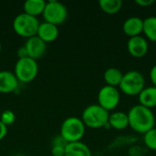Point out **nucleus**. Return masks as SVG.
<instances>
[{"instance_id": "f257e3e1", "label": "nucleus", "mask_w": 156, "mask_h": 156, "mask_svg": "<svg viewBox=\"0 0 156 156\" xmlns=\"http://www.w3.org/2000/svg\"><path fill=\"white\" fill-rule=\"evenodd\" d=\"M127 115L129 126L138 133L144 134L154 128L155 116L151 109L137 104L130 109Z\"/></svg>"}, {"instance_id": "f03ea898", "label": "nucleus", "mask_w": 156, "mask_h": 156, "mask_svg": "<svg viewBox=\"0 0 156 156\" xmlns=\"http://www.w3.org/2000/svg\"><path fill=\"white\" fill-rule=\"evenodd\" d=\"M110 113L99 104H91L84 109L81 121L86 127L90 129H100L108 123Z\"/></svg>"}, {"instance_id": "7ed1b4c3", "label": "nucleus", "mask_w": 156, "mask_h": 156, "mask_svg": "<svg viewBox=\"0 0 156 156\" xmlns=\"http://www.w3.org/2000/svg\"><path fill=\"white\" fill-rule=\"evenodd\" d=\"M119 88L125 95L138 96L145 88V80L143 73L138 70H130L124 73Z\"/></svg>"}, {"instance_id": "20e7f679", "label": "nucleus", "mask_w": 156, "mask_h": 156, "mask_svg": "<svg viewBox=\"0 0 156 156\" xmlns=\"http://www.w3.org/2000/svg\"><path fill=\"white\" fill-rule=\"evenodd\" d=\"M85 131L86 126L81 119L72 116L67 118L62 122L60 127V135L68 144L80 142L85 134Z\"/></svg>"}, {"instance_id": "39448f33", "label": "nucleus", "mask_w": 156, "mask_h": 156, "mask_svg": "<svg viewBox=\"0 0 156 156\" xmlns=\"http://www.w3.org/2000/svg\"><path fill=\"white\" fill-rule=\"evenodd\" d=\"M39 24L40 23L37 17H34L25 13H21L14 18L13 29L16 35L29 38L37 36Z\"/></svg>"}, {"instance_id": "423d86ee", "label": "nucleus", "mask_w": 156, "mask_h": 156, "mask_svg": "<svg viewBox=\"0 0 156 156\" xmlns=\"http://www.w3.org/2000/svg\"><path fill=\"white\" fill-rule=\"evenodd\" d=\"M38 73V65L37 60L27 57L18 58L15 65L14 74L18 82L29 83L33 81Z\"/></svg>"}, {"instance_id": "0eeeda50", "label": "nucleus", "mask_w": 156, "mask_h": 156, "mask_svg": "<svg viewBox=\"0 0 156 156\" xmlns=\"http://www.w3.org/2000/svg\"><path fill=\"white\" fill-rule=\"evenodd\" d=\"M42 16L45 22L58 27L66 21L68 17V9L62 3L50 0L47 2Z\"/></svg>"}, {"instance_id": "6e6552de", "label": "nucleus", "mask_w": 156, "mask_h": 156, "mask_svg": "<svg viewBox=\"0 0 156 156\" xmlns=\"http://www.w3.org/2000/svg\"><path fill=\"white\" fill-rule=\"evenodd\" d=\"M121 101V94L117 88L105 85L98 92V104L107 112L115 110Z\"/></svg>"}, {"instance_id": "1a4fd4ad", "label": "nucleus", "mask_w": 156, "mask_h": 156, "mask_svg": "<svg viewBox=\"0 0 156 156\" xmlns=\"http://www.w3.org/2000/svg\"><path fill=\"white\" fill-rule=\"evenodd\" d=\"M127 49L132 57L135 58H141L147 54L149 50V44L144 37L137 36L128 39Z\"/></svg>"}, {"instance_id": "9d476101", "label": "nucleus", "mask_w": 156, "mask_h": 156, "mask_svg": "<svg viewBox=\"0 0 156 156\" xmlns=\"http://www.w3.org/2000/svg\"><path fill=\"white\" fill-rule=\"evenodd\" d=\"M24 46L27 49V56L35 60L41 58L47 49L46 43L37 36L27 38Z\"/></svg>"}, {"instance_id": "9b49d317", "label": "nucleus", "mask_w": 156, "mask_h": 156, "mask_svg": "<svg viewBox=\"0 0 156 156\" xmlns=\"http://www.w3.org/2000/svg\"><path fill=\"white\" fill-rule=\"evenodd\" d=\"M18 80L14 72L2 70L0 71V93L16 92L18 89Z\"/></svg>"}, {"instance_id": "f8f14e48", "label": "nucleus", "mask_w": 156, "mask_h": 156, "mask_svg": "<svg viewBox=\"0 0 156 156\" xmlns=\"http://www.w3.org/2000/svg\"><path fill=\"white\" fill-rule=\"evenodd\" d=\"M144 20L138 16H131L127 18L122 25V30L129 37L141 36L143 33Z\"/></svg>"}, {"instance_id": "ddd939ff", "label": "nucleus", "mask_w": 156, "mask_h": 156, "mask_svg": "<svg viewBox=\"0 0 156 156\" xmlns=\"http://www.w3.org/2000/svg\"><path fill=\"white\" fill-rule=\"evenodd\" d=\"M59 31L57 26L43 22L39 24L37 37H38L41 40H43L45 43H50L55 41L58 37Z\"/></svg>"}, {"instance_id": "4468645a", "label": "nucleus", "mask_w": 156, "mask_h": 156, "mask_svg": "<svg viewBox=\"0 0 156 156\" xmlns=\"http://www.w3.org/2000/svg\"><path fill=\"white\" fill-rule=\"evenodd\" d=\"M139 104L148 109L156 107V87H145L138 95Z\"/></svg>"}, {"instance_id": "2eb2a0df", "label": "nucleus", "mask_w": 156, "mask_h": 156, "mask_svg": "<svg viewBox=\"0 0 156 156\" xmlns=\"http://www.w3.org/2000/svg\"><path fill=\"white\" fill-rule=\"evenodd\" d=\"M108 124L111 128L122 131L126 129L129 126V120L127 113L123 112H114L113 113L110 114Z\"/></svg>"}, {"instance_id": "dca6fc26", "label": "nucleus", "mask_w": 156, "mask_h": 156, "mask_svg": "<svg viewBox=\"0 0 156 156\" xmlns=\"http://www.w3.org/2000/svg\"><path fill=\"white\" fill-rule=\"evenodd\" d=\"M65 156H91V151L89 146L81 141L69 143L66 146Z\"/></svg>"}, {"instance_id": "f3484780", "label": "nucleus", "mask_w": 156, "mask_h": 156, "mask_svg": "<svg viewBox=\"0 0 156 156\" xmlns=\"http://www.w3.org/2000/svg\"><path fill=\"white\" fill-rule=\"evenodd\" d=\"M47 2L44 0H27L24 3V13L34 17L42 15Z\"/></svg>"}, {"instance_id": "a211bd4d", "label": "nucleus", "mask_w": 156, "mask_h": 156, "mask_svg": "<svg viewBox=\"0 0 156 156\" xmlns=\"http://www.w3.org/2000/svg\"><path fill=\"white\" fill-rule=\"evenodd\" d=\"M123 77V73L117 68H109L104 71L103 80L108 86L119 87Z\"/></svg>"}, {"instance_id": "6ab92c4d", "label": "nucleus", "mask_w": 156, "mask_h": 156, "mask_svg": "<svg viewBox=\"0 0 156 156\" xmlns=\"http://www.w3.org/2000/svg\"><path fill=\"white\" fill-rule=\"evenodd\" d=\"M143 33L146 39L156 42V16H148L144 19Z\"/></svg>"}, {"instance_id": "aec40b11", "label": "nucleus", "mask_w": 156, "mask_h": 156, "mask_svg": "<svg viewBox=\"0 0 156 156\" xmlns=\"http://www.w3.org/2000/svg\"><path fill=\"white\" fill-rule=\"evenodd\" d=\"M99 5L101 9L108 15H115L119 13L122 7V0H100Z\"/></svg>"}, {"instance_id": "412c9836", "label": "nucleus", "mask_w": 156, "mask_h": 156, "mask_svg": "<svg viewBox=\"0 0 156 156\" xmlns=\"http://www.w3.org/2000/svg\"><path fill=\"white\" fill-rule=\"evenodd\" d=\"M144 142L148 149L156 151V128H153L144 134Z\"/></svg>"}, {"instance_id": "4be33fe9", "label": "nucleus", "mask_w": 156, "mask_h": 156, "mask_svg": "<svg viewBox=\"0 0 156 156\" xmlns=\"http://www.w3.org/2000/svg\"><path fill=\"white\" fill-rule=\"evenodd\" d=\"M16 121V114L10 111V110H5L1 113L0 116V122L6 127L12 125Z\"/></svg>"}, {"instance_id": "5701e85b", "label": "nucleus", "mask_w": 156, "mask_h": 156, "mask_svg": "<svg viewBox=\"0 0 156 156\" xmlns=\"http://www.w3.org/2000/svg\"><path fill=\"white\" fill-rule=\"evenodd\" d=\"M68 144V143L65 141V139L59 134L57 135L53 138V140L51 141V146H62V147H66Z\"/></svg>"}, {"instance_id": "b1692460", "label": "nucleus", "mask_w": 156, "mask_h": 156, "mask_svg": "<svg viewBox=\"0 0 156 156\" xmlns=\"http://www.w3.org/2000/svg\"><path fill=\"white\" fill-rule=\"evenodd\" d=\"M66 147L62 146H51V154L52 156H65Z\"/></svg>"}, {"instance_id": "393cba45", "label": "nucleus", "mask_w": 156, "mask_h": 156, "mask_svg": "<svg viewBox=\"0 0 156 156\" xmlns=\"http://www.w3.org/2000/svg\"><path fill=\"white\" fill-rule=\"evenodd\" d=\"M135 4L141 7H148L154 4V0H136Z\"/></svg>"}, {"instance_id": "a878e982", "label": "nucleus", "mask_w": 156, "mask_h": 156, "mask_svg": "<svg viewBox=\"0 0 156 156\" xmlns=\"http://www.w3.org/2000/svg\"><path fill=\"white\" fill-rule=\"evenodd\" d=\"M150 80H151L153 85L156 87V65L153 66L150 70Z\"/></svg>"}, {"instance_id": "bb28decb", "label": "nucleus", "mask_w": 156, "mask_h": 156, "mask_svg": "<svg viewBox=\"0 0 156 156\" xmlns=\"http://www.w3.org/2000/svg\"><path fill=\"white\" fill-rule=\"evenodd\" d=\"M17 57L18 58H27L28 57L27 56V49L25 48V46L23 47H20L17 50Z\"/></svg>"}, {"instance_id": "cd10ccee", "label": "nucleus", "mask_w": 156, "mask_h": 156, "mask_svg": "<svg viewBox=\"0 0 156 156\" xmlns=\"http://www.w3.org/2000/svg\"><path fill=\"white\" fill-rule=\"evenodd\" d=\"M7 134V127L5 126L1 122H0V141H2Z\"/></svg>"}, {"instance_id": "c85d7f7f", "label": "nucleus", "mask_w": 156, "mask_h": 156, "mask_svg": "<svg viewBox=\"0 0 156 156\" xmlns=\"http://www.w3.org/2000/svg\"><path fill=\"white\" fill-rule=\"evenodd\" d=\"M1 50H2V45H1V42H0V52H1Z\"/></svg>"}, {"instance_id": "c756f323", "label": "nucleus", "mask_w": 156, "mask_h": 156, "mask_svg": "<svg viewBox=\"0 0 156 156\" xmlns=\"http://www.w3.org/2000/svg\"><path fill=\"white\" fill-rule=\"evenodd\" d=\"M15 156H25V155H21V154H16V155Z\"/></svg>"}]
</instances>
